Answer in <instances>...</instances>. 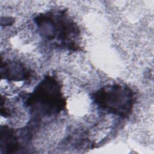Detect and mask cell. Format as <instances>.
Listing matches in <instances>:
<instances>
[{
  "label": "cell",
  "instance_id": "1",
  "mask_svg": "<svg viewBox=\"0 0 154 154\" xmlns=\"http://www.w3.org/2000/svg\"><path fill=\"white\" fill-rule=\"evenodd\" d=\"M97 104L102 108L120 116H125L131 110L133 102L131 91L123 86L114 85L100 89L94 96Z\"/></svg>",
  "mask_w": 154,
  "mask_h": 154
}]
</instances>
